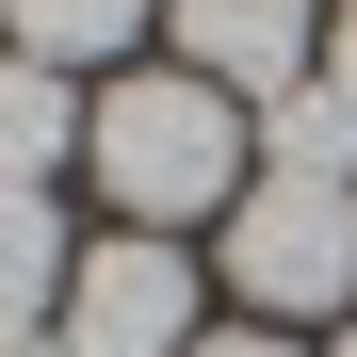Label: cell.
I'll list each match as a JSON object with an SVG mask.
<instances>
[{
	"mask_svg": "<svg viewBox=\"0 0 357 357\" xmlns=\"http://www.w3.org/2000/svg\"><path fill=\"white\" fill-rule=\"evenodd\" d=\"M98 114L66 98V66H33V49H0V195H49V162H66Z\"/></svg>",
	"mask_w": 357,
	"mask_h": 357,
	"instance_id": "5b68a950",
	"label": "cell"
},
{
	"mask_svg": "<svg viewBox=\"0 0 357 357\" xmlns=\"http://www.w3.org/2000/svg\"><path fill=\"white\" fill-rule=\"evenodd\" d=\"M260 178H325V195H341V178H357V114H341L325 82H292V98L260 114Z\"/></svg>",
	"mask_w": 357,
	"mask_h": 357,
	"instance_id": "52a82bcc",
	"label": "cell"
},
{
	"mask_svg": "<svg viewBox=\"0 0 357 357\" xmlns=\"http://www.w3.org/2000/svg\"><path fill=\"white\" fill-rule=\"evenodd\" d=\"M66 357H195V260L146 227L66 260Z\"/></svg>",
	"mask_w": 357,
	"mask_h": 357,
	"instance_id": "3957f363",
	"label": "cell"
},
{
	"mask_svg": "<svg viewBox=\"0 0 357 357\" xmlns=\"http://www.w3.org/2000/svg\"><path fill=\"white\" fill-rule=\"evenodd\" d=\"M0 33H17L33 66H114V49L146 33V0H0Z\"/></svg>",
	"mask_w": 357,
	"mask_h": 357,
	"instance_id": "ba28073f",
	"label": "cell"
},
{
	"mask_svg": "<svg viewBox=\"0 0 357 357\" xmlns=\"http://www.w3.org/2000/svg\"><path fill=\"white\" fill-rule=\"evenodd\" d=\"M82 162H98V195L130 211L146 244H178L195 211H244V162H260V130H244V98H211L195 66H146V82H114V98H98Z\"/></svg>",
	"mask_w": 357,
	"mask_h": 357,
	"instance_id": "6da1fadb",
	"label": "cell"
},
{
	"mask_svg": "<svg viewBox=\"0 0 357 357\" xmlns=\"http://www.w3.org/2000/svg\"><path fill=\"white\" fill-rule=\"evenodd\" d=\"M49 309H66V227L49 195H0V341H33Z\"/></svg>",
	"mask_w": 357,
	"mask_h": 357,
	"instance_id": "8992f818",
	"label": "cell"
},
{
	"mask_svg": "<svg viewBox=\"0 0 357 357\" xmlns=\"http://www.w3.org/2000/svg\"><path fill=\"white\" fill-rule=\"evenodd\" d=\"M227 292H244L260 325H309L357 292V195H325V178H260L244 211H227Z\"/></svg>",
	"mask_w": 357,
	"mask_h": 357,
	"instance_id": "7a4b0ae2",
	"label": "cell"
},
{
	"mask_svg": "<svg viewBox=\"0 0 357 357\" xmlns=\"http://www.w3.org/2000/svg\"><path fill=\"white\" fill-rule=\"evenodd\" d=\"M341 357H357V325H341Z\"/></svg>",
	"mask_w": 357,
	"mask_h": 357,
	"instance_id": "8fae6325",
	"label": "cell"
},
{
	"mask_svg": "<svg viewBox=\"0 0 357 357\" xmlns=\"http://www.w3.org/2000/svg\"><path fill=\"white\" fill-rule=\"evenodd\" d=\"M195 357H292V341H276V325H227V341H195Z\"/></svg>",
	"mask_w": 357,
	"mask_h": 357,
	"instance_id": "30bf717a",
	"label": "cell"
},
{
	"mask_svg": "<svg viewBox=\"0 0 357 357\" xmlns=\"http://www.w3.org/2000/svg\"><path fill=\"white\" fill-rule=\"evenodd\" d=\"M309 49H325V17H309V0H178V66H195L211 98H292V82H309Z\"/></svg>",
	"mask_w": 357,
	"mask_h": 357,
	"instance_id": "277c9868",
	"label": "cell"
},
{
	"mask_svg": "<svg viewBox=\"0 0 357 357\" xmlns=\"http://www.w3.org/2000/svg\"><path fill=\"white\" fill-rule=\"evenodd\" d=\"M325 98L357 114V0H341V17H325Z\"/></svg>",
	"mask_w": 357,
	"mask_h": 357,
	"instance_id": "9c48e42d",
	"label": "cell"
}]
</instances>
